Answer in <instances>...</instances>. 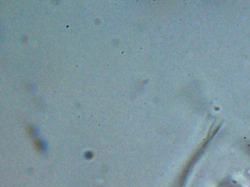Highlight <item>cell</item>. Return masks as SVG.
Returning a JSON list of instances; mask_svg holds the SVG:
<instances>
[{
    "label": "cell",
    "instance_id": "obj_1",
    "mask_svg": "<svg viewBox=\"0 0 250 187\" xmlns=\"http://www.w3.org/2000/svg\"><path fill=\"white\" fill-rule=\"evenodd\" d=\"M34 147L36 149L40 150L41 149L42 145L40 141L38 140H35L33 143Z\"/></svg>",
    "mask_w": 250,
    "mask_h": 187
}]
</instances>
